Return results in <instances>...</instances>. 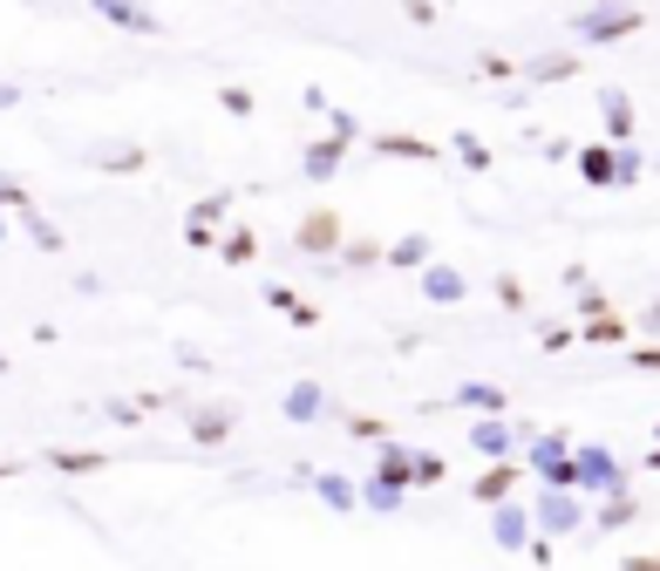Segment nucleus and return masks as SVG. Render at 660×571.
<instances>
[{
	"label": "nucleus",
	"mask_w": 660,
	"mask_h": 571,
	"mask_svg": "<svg viewBox=\"0 0 660 571\" xmlns=\"http://www.w3.org/2000/svg\"><path fill=\"white\" fill-rule=\"evenodd\" d=\"M0 197H8V204H28V197H21V191H14V184H8V177H0Z\"/></svg>",
	"instance_id": "1"
}]
</instances>
